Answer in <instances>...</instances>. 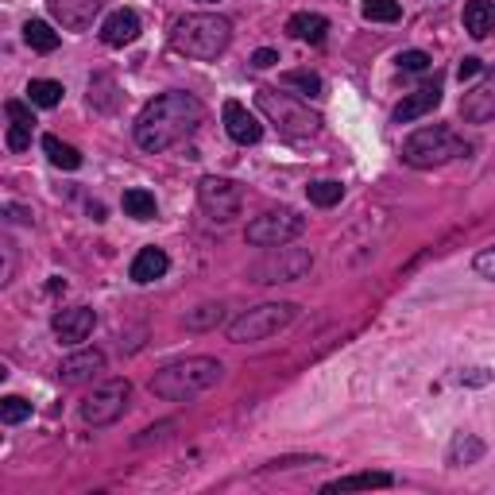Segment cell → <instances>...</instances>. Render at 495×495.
I'll return each mask as SVG.
<instances>
[{"label":"cell","mask_w":495,"mask_h":495,"mask_svg":"<svg viewBox=\"0 0 495 495\" xmlns=\"http://www.w3.org/2000/svg\"><path fill=\"white\" fill-rule=\"evenodd\" d=\"M306 194H310V202H314V205L329 210V205H337L345 198V186L337 178H318V182H310V186H306Z\"/></svg>","instance_id":"cell-27"},{"label":"cell","mask_w":495,"mask_h":495,"mask_svg":"<svg viewBox=\"0 0 495 495\" xmlns=\"http://www.w3.org/2000/svg\"><path fill=\"white\" fill-rule=\"evenodd\" d=\"M461 380H464L468 387H484V383L491 380V372H484V368H476V372H468V375H461Z\"/></svg>","instance_id":"cell-39"},{"label":"cell","mask_w":495,"mask_h":495,"mask_svg":"<svg viewBox=\"0 0 495 495\" xmlns=\"http://www.w3.org/2000/svg\"><path fill=\"white\" fill-rule=\"evenodd\" d=\"M136 39H140V16L128 8L112 12V16L101 23V43L105 47H128V43H136Z\"/></svg>","instance_id":"cell-16"},{"label":"cell","mask_w":495,"mask_h":495,"mask_svg":"<svg viewBox=\"0 0 495 495\" xmlns=\"http://www.w3.org/2000/svg\"><path fill=\"white\" fill-rule=\"evenodd\" d=\"M279 62V50H271V47H259L256 55H252V67L256 70H267V67H275Z\"/></svg>","instance_id":"cell-37"},{"label":"cell","mask_w":495,"mask_h":495,"mask_svg":"<svg viewBox=\"0 0 495 495\" xmlns=\"http://www.w3.org/2000/svg\"><path fill=\"white\" fill-rule=\"evenodd\" d=\"M310 267H314V252L283 244V248H267V256L256 259L248 275H252L256 283H264V286H275V283H298V279H306Z\"/></svg>","instance_id":"cell-7"},{"label":"cell","mask_w":495,"mask_h":495,"mask_svg":"<svg viewBox=\"0 0 495 495\" xmlns=\"http://www.w3.org/2000/svg\"><path fill=\"white\" fill-rule=\"evenodd\" d=\"M225 380V364L213 360V356H186V360H175L159 368L151 375V395H159L166 402H190L205 395L210 387H217Z\"/></svg>","instance_id":"cell-2"},{"label":"cell","mask_w":495,"mask_h":495,"mask_svg":"<svg viewBox=\"0 0 495 495\" xmlns=\"http://www.w3.org/2000/svg\"><path fill=\"white\" fill-rule=\"evenodd\" d=\"M97 372H105V353L97 348H86V353H74L58 364V380L62 383H89Z\"/></svg>","instance_id":"cell-15"},{"label":"cell","mask_w":495,"mask_h":495,"mask_svg":"<svg viewBox=\"0 0 495 495\" xmlns=\"http://www.w3.org/2000/svg\"><path fill=\"white\" fill-rule=\"evenodd\" d=\"M124 213L128 217H136V220H151L155 217V194L151 190H124Z\"/></svg>","instance_id":"cell-26"},{"label":"cell","mask_w":495,"mask_h":495,"mask_svg":"<svg viewBox=\"0 0 495 495\" xmlns=\"http://www.w3.org/2000/svg\"><path fill=\"white\" fill-rule=\"evenodd\" d=\"M62 82H50V77H35V82L28 86V101L32 105H39V109H55V105H62Z\"/></svg>","instance_id":"cell-25"},{"label":"cell","mask_w":495,"mask_h":495,"mask_svg":"<svg viewBox=\"0 0 495 495\" xmlns=\"http://www.w3.org/2000/svg\"><path fill=\"white\" fill-rule=\"evenodd\" d=\"M0 418H4L8 426H20L23 418H32V402H28V399H20V395L0 399Z\"/></svg>","instance_id":"cell-31"},{"label":"cell","mask_w":495,"mask_h":495,"mask_svg":"<svg viewBox=\"0 0 495 495\" xmlns=\"http://www.w3.org/2000/svg\"><path fill=\"white\" fill-rule=\"evenodd\" d=\"M198 202H202V210L210 213L213 220H232L240 213V202H244V190L237 186L232 178H217V175H210V178H202L198 182Z\"/></svg>","instance_id":"cell-10"},{"label":"cell","mask_w":495,"mask_h":495,"mask_svg":"<svg viewBox=\"0 0 495 495\" xmlns=\"http://www.w3.org/2000/svg\"><path fill=\"white\" fill-rule=\"evenodd\" d=\"M43 151H47V159L55 163L58 171H77V166H82V155H77V148L62 143L58 136H43Z\"/></svg>","instance_id":"cell-24"},{"label":"cell","mask_w":495,"mask_h":495,"mask_svg":"<svg viewBox=\"0 0 495 495\" xmlns=\"http://www.w3.org/2000/svg\"><path fill=\"white\" fill-rule=\"evenodd\" d=\"M461 116L468 124H488L495 121V74H488L484 82H476L461 97Z\"/></svg>","instance_id":"cell-12"},{"label":"cell","mask_w":495,"mask_h":495,"mask_svg":"<svg viewBox=\"0 0 495 495\" xmlns=\"http://www.w3.org/2000/svg\"><path fill=\"white\" fill-rule=\"evenodd\" d=\"M302 232H306V217H298L294 210H267L248 225L244 237L256 248H283V244L298 240Z\"/></svg>","instance_id":"cell-9"},{"label":"cell","mask_w":495,"mask_h":495,"mask_svg":"<svg viewBox=\"0 0 495 495\" xmlns=\"http://www.w3.org/2000/svg\"><path fill=\"white\" fill-rule=\"evenodd\" d=\"M399 70L422 74V70H429V55H426V50H402V55H399Z\"/></svg>","instance_id":"cell-34"},{"label":"cell","mask_w":495,"mask_h":495,"mask_svg":"<svg viewBox=\"0 0 495 495\" xmlns=\"http://www.w3.org/2000/svg\"><path fill=\"white\" fill-rule=\"evenodd\" d=\"M437 105H441V86H437V82H434V86L414 89V94L395 109V124H410V121H418V116L434 112Z\"/></svg>","instance_id":"cell-17"},{"label":"cell","mask_w":495,"mask_h":495,"mask_svg":"<svg viewBox=\"0 0 495 495\" xmlns=\"http://www.w3.org/2000/svg\"><path fill=\"white\" fill-rule=\"evenodd\" d=\"M472 271L480 279H491L495 283V244L491 248H480L476 259H472Z\"/></svg>","instance_id":"cell-33"},{"label":"cell","mask_w":495,"mask_h":495,"mask_svg":"<svg viewBox=\"0 0 495 495\" xmlns=\"http://www.w3.org/2000/svg\"><path fill=\"white\" fill-rule=\"evenodd\" d=\"M166 267H171V259H166L163 248H143V252L132 259V279L136 283H155L166 275Z\"/></svg>","instance_id":"cell-21"},{"label":"cell","mask_w":495,"mask_h":495,"mask_svg":"<svg viewBox=\"0 0 495 495\" xmlns=\"http://www.w3.org/2000/svg\"><path fill=\"white\" fill-rule=\"evenodd\" d=\"M476 74H480V58H464L461 67H457V77H461V82H468V77H476Z\"/></svg>","instance_id":"cell-38"},{"label":"cell","mask_w":495,"mask_h":495,"mask_svg":"<svg viewBox=\"0 0 495 495\" xmlns=\"http://www.w3.org/2000/svg\"><path fill=\"white\" fill-rule=\"evenodd\" d=\"M89 105H97V109H112L116 105V97H112V77H94L89 82Z\"/></svg>","instance_id":"cell-32"},{"label":"cell","mask_w":495,"mask_h":495,"mask_svg":"<svg viewBox=\"0 0 495 495\" xmlns=\"http://www.w3.org/2000/svg\"><path fill=\"white\" fill-rule=\"evenodd\" d=\"M97 325V314L89 306H70V310H58L55 318H50V329L62 345H82L89 333H94Z\"/></svg>","instance_id":"cell-11"},{"label":"cell","mask_w":495,"mask_h":495,"mask_svg":"<svg viewBox=\"0 0 495 495\" xmlns=\"http://www.w3.org/2000/svg\"><path fill=\"white\" fill-rule=\"evenodd\" d=\"M23 43H28L32 50H43V55H50V50L58 47V32L50 28L47 20H28V23H23Z\"/></svg>","instance_id":"cell-23"},{"label":"cell","mask_w":495,"mask_h":495,"mask_svg":"<svg viewBox=\"0 0 495 495\" xmlns=\"http://www.w3.org/2000/svg\"><path fill=\"white\" fill-rule=\"evenodd\" d=\"M8 148L12 151H28L32 148V128L28 124H8Z\"/></svg>","instance_id":"cell-35"},{"label":"cell","mask_w":495,"mask_h":495,"mask_svg":"<svg viewBox=\"0 0 495 495\" xmlns=\"http://www.w3.org/2000/svg\"><path fill=\"white\" fill-rule=\"evenodd\" d=\"M360 12H364V20H372V23H395L402 16L399 0H364Z\"/></svg>","instance_id":"cell-30"},{"label":"cell","mask_w":495,"mask_h":495,"mask_svg":"<svg viewBox=\"0 0 495 495\" xmlns=\"http://www.w3.org/2000/svg\"><path fill=\"white\" fill-rule=\"evenodd\" d=\"M391 484H395L391 472H353V476H341V480H333V484H325L321 491L345 495V491H375V488H391Z\"/></svg>","instance_id":"cell-19"},{"label":"cell","mask_w":495,"mask_h":495,"mask_svg":"<svg viewBox=\"0 0 495 495\" xmlns=\"http://www.w3.org/2000/svg\"><path fill=\"white\" fill-rule=\"evenodd\" d=\"M128 402H132V383L128 380H105L82 399V422L94 426V429H105V426L124 418Z\"/></svg>","instance_id":"cell-8"},{"label":"cell","mask_w":495,"mask_h":495,"mask_svg":"<svg viewBox=\"0 0 495 495\" xmlns=\"http://www.w3.org/2000/svg\"><path fill=\"white\" fill-rule=\"evenodd\" d=\"M480 457H484V441H480L476 434H457L449 441V453H446V461L453 468H464V464H476Z\"/></svg>","instance_id":"cell-22"},{"label":"cell","mask_w":495,"mask_h":495,"mask_svg":"<svg viewBox=\"0 0 495 495\" xmlns=\"http://www.w3.org/2000/svg\"><path fill=\"white\" fill-rule=\"evenodd\" d=\"M4 213H8L12 220H28V217H32L28 210H20V205H8V210H4Z\"/></svg>","instance_id":"cell-40"},{"label":"cell","mask_w":495,"mask_h":495,"mask_svg":"<svg viewBox=\"0 0 495 495\" xmlns=\"http://www.w3.org/2000/svg\"><path fill=\"white\" fill-rule=\"evenodd\" d=\"M286 32H291L294 39H302V43H325L329 20H325L321 12H294V16L286 20Z\"/></svg>","instance_id":"cell-18"},{"label":"cell","mask_w":495,"mask_h":495,"mask_svg":"<svg viewBox=\"0 0 495 495\" xmlns=\"http://www.w3.org/2000/svg\"><path fill=\"white\" fill-rule=\"evenodd\" d=\"M256 105H259V112H264L283 136H291V140H306V136H314L318 128H321V116L318 112H310L306 105H298L291 94H279V89H259Z\"/></svg>","instance_id":"cell-6"},{"label":"cell","mask_w":495,"mask_h":495,"mask_svg":"<svg viewBox=\"0 0 495 495\" xmlns=\"http://www.w3.org/2000/svg\"><path fill=\"white\" fill-rule=\"evenodd\" d=\"M468 151H472V143H464L457 132L434 124V128H418L414 136H407L402 163L414 166V171H434V166H446L453 159H468Z\"/></svg>","instance_id":"cell-4"},{"label":"cell","mask_w":495,"mask_h":495,"mask_svg":"<svg viewBox=\"0 0 495 495\" xmlns=\"http://www.w3.org/2000/svg\"><path fill=\"white\" fill-rule=\"evenodd\" d=\"M50 16L67 32H86L101 16V0H50Z\"/></svg>","instance_id":"cell-13"},{"label":"cell","mask_w":495,"mask_h":495,"mask_svg":"<svg viewBox=\"0 0 495 495\" xmlns=\"http://www.w3.org/2000/svg\"><path fill=\"white\" fill-rule=\"evenodd\" d=\"M283 86L286 89H298L302 97H321V77L314 70H291V74H283Z\"/></svg>","instance_id":"cell-29"},{"label":"cell","mask_w":495,"mask_h":495,"mask_svg":"<svg viewBox=\"0 0 495 495\" xmlns=\"http://www.w3.org/2000/svg\"><path fill=\"white\" fill-rule=\"evenodd\" d=\"M294 318H298V306L294 302H264V306H256V310H244L237 321H229V341L232 345L267 341V337L283 333Z\"/></svg>","instance_id":"cell-5"},{"label":"cell","mask_w":495,"mask_h":495,"mask_svg":"<svg viewBox=\"0 0 495 495\" xmlns=\"http://www.w3.org/2000/svg\"><path fill=\"white\" fill-rule=\"evenodd\" d=\"M232 43V23L225 16H213V12H194V16H182L171 32V47L186 58L198 62H213L217 55H225Z\"/></svg>","instance_id":"cell-3"},{"label":"cell","mask_w":495,"mask_h":495,"mask_svg":"<svg viewBox=\"0 0 495 495\" xmlns=\"http://www.w3.org/2000/svg\"><path fill=\"white\" fill-rule=\"evenodd\" d=\"M202 101L194 94H182V89H171V94H159L155 101L143 105V112L136 116V143L143 151H166L182 143L186 136L198 132L202 124Z\"/></svg>","instance_id":"cell-1"},{"label":"cell","mask_w":495,"mask_h":495,"mask_svg":"<svg viewBox=\"0 0 495 495\" xmlns=\"http://www.w3.org/2000/svg\"><path fill=\"white\" fill-rule=\"evenodd\" d=\"M225 132L232 136V143H244L248 148V143L264 140V124H259L240 101H225Z\"/></svg>","instance_id":"cell-14"},{"label":"cell","mask_w":495,"mask_h":495,"mask_svg":"<svg viewBox=\"0 0 495 495\" xmlns=\"http://www.w3.org/2000/svg\"><path fill=\"white\" fill-rule=\"evenodd\" d=\"M202 4H213V0H202Z\"/></svg>","instance_id":"cell-41"},{"label":"cell","mask_w":495,"mask_h":495,"mask_svg":"<svg viewBox=\"0 0 495 495\" xmlns=\"http://www.w3.org/2000/svg\"><path fill=\"white\" fill-rule=\"evenodd\" d=\"M4 112H8V121H12V124H28V128L35 124V116H32V109L23 105V101H8Z\"/></svg>","instance_id":"cell-36"},{"label":"cell","mask_w":495,"mask_h":495,"mask_svg":"<svg viewBox=\"0 0 495 495\" xmlns=\"http://www.w3.org/2000/svg\"><path fill=\"white\" fill-rule=\"evenodd\" d=\"M220 318H225V306H220V302H205V306H198V310H190V314H186V329H194V333L217 329Z\"/></svg>","instance_id":"cell-28"},{"label":"cell","mask_w":495,"mask_h":495,"mask_svg":"<svg viewBox=\"0 0 495 495\" xmlns=\"http://www.w3.org/2000/svg\"><path fill=\"white\" fill-rule=\"evenodd\" d=\"M464 32L472 39H488L495 32V4L491 0H468L464 4Z\"/></svg>","instance_id":"cell-20"}]
</instances>
